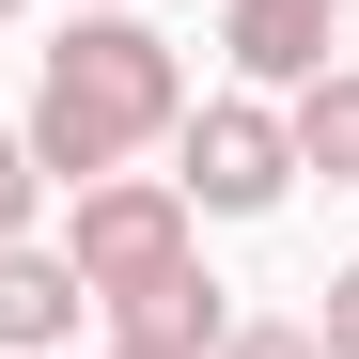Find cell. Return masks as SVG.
Segmentation results:
<instances>
[{"label":"cell","instance_id":"cell-1","mask_svg":"<svg viewBox=\"0 0 359 359\" xmlns=\"http://www.w3.org/2000/svg\"><path fill=\"white\" fill-rule=\"evenodd\" d=\"M188 126V63H172V32L156 16H79L63 47H47V79H32V172L47 188H94V172H126L141 141Z\"/></svg>","mask_w":359,"mask_h":359},{"label":"cell","instance_id":"cell-7","mask_svg":"<svg viewBox=\"0 0 359 359\" xmlns=\"http://www.w3.org/2000/svg\"><path fill=\"white\" fill-rule=\"evenodd\" d=\"M281 141H297V172H328V188H359V63L297 79V94H281Z\"/></svg>","mask_w":359,"mask_h":359},{"label":"cell","instance_id":"cell-5","mask_svg":"<svg viewBox=\"0 0 359 359\" xmlns=\"http://www.w3.org/2000/svg\"><path fill=\"white\" fill-rule=\"evenodd\" d=\"M79 313H94V297H79V266L47 250V234H16V250H0V359H47Z\"/></svg>","mask_w":359,"mask_h":359},{"label":"cell","instance_id":"cell-14","mask_svg":"<svg viewBox=\"0 0 359 359\" xmlns=\"http://www.w3.org/2000/svg\"><path fill=\"white\" fill-rule=\"evenodd\" d=\"M344 32H359V0H344Z\"/></svg>","mask_w":359,"mask_h":359},{"label":"cell","instance_id":"cell-9","mask_svg":"<svg viewBox=\"0 0 359 359\" xmlns=\"http://www.w3.org/2000/svg\"><path fill=\"white\" fill-rule=\"evenodd\" d=\"M32 203H47V172H32V141H16V126H0V250L32 234Z\"/></svg>","mask_w":359,"mask_h":359},{"label":"cell","instance_id":"cell-6","mask_svg":"<svg viewBox=\"0 0 359 359\" xmlns=\"http://www.w3.org/2000/svg\"><path fill=\"white\" fill-rule=\"evenodd\" d=\"M219 328H234V297H219L203 266H172V281H141V297H109V344H156V359H219Z\"/></svg>","mask_w":359,"mask_h":359},{"label":"cell","instance_id":"cell-11","mask_svg":"<svg viewBox=\"0 0 359 359\" xmlns=\"http://www.w3.org/2000/svg\"><path fill=\"white\" fill-rule=\"evenodd\" d=\"M79 16H141V0H79Z\"/></svg>","mask_w":359,"mask_h":359},{"label":"cell","instance_id":"cell-13","mask_svg":"<svg viewBox=\"0 0 359 359\" xmlns=\"http://www.w3.org/2000/svg\"><path fill=\"white\" fill-rule=\"evenodd\" d=\"M0 16H32V0H0Z\"/></svg>","mask_w":359,"mask_h":359},{"label":"cell","instance_id":"cell-4","mask_svg":"<svg viewBox=\"0 0 359 359\" xmlns=\"http://www.w3.org/2000/svg\"><path fill=\"white\" fill-rule=\"evenodd\" d=\"M328 32H344V0H219L234 94H297V79H328Z\"/></svg>","mask_w":359,"mask_h":359},{"label":"cell","instance_id":"cell-8","mask_svg":"<svg viewBox=\"0 0 359 359\" xmlns=\"http://www.w3.org/2000/svg\"><path fill=\"white\" fill-rule=\"evenodd\" d=\"M219 359H328V344H313V313H234Z\"/></svg>","mask_w":359,"mask_h":359},{"label":"cell","instance_id":"cell-3","mask_svg":"<svg viewBox=\"0 0 359 359\" xmlns=\"http://www.w3.org/2000/svg\"><path fill=\"white\" fill-rule=\"evenodd\" d=\"M172 188H188V219H266V203L297 188L281 94H203L188 126H172Z\"/></svg>","mask_w":359,"mask_h":359},{"label":"cell","instance_id":"cell-10","mask_svg":"<svg viewBox=\"0 0 359 359\" xmlns=\"http://www.w3.org/2000/svg\"><path fill=\"white\" fill-rule=\"evenodd\" d=\"M313 344H328V359H359V266H328V313H313Z\"/></svg>","mask_w":359,"mask_h":359},{"label":"cell","instance_id":"cell-12","mask_svg":"<svg viewBox=\"0 0 359 359\" xmlns=\"http://www.w3.org/2000/svg\"><path fill=\"white\" fill-rule=\"evenodd\" d=\"M94 359H156V344H94Z\"/></svg>","mask_w":359,"mask_h":359},{"label":"cell","instance_id":"cell-2","mask_svg":"<svg viewBox=\"0 0 359 359\" xmlns=\"http://www.w3.org/2000/svg\"><path fill=\"white\" fill-rule=\"evenodd\" d=\"M63 266H79V297L109 313V297H141V281H172V266H203V219H188V188H172V172H94V188H79V234H63Z\"/></svg>","mask_w":359,"mask_h":359}]
</instances>
